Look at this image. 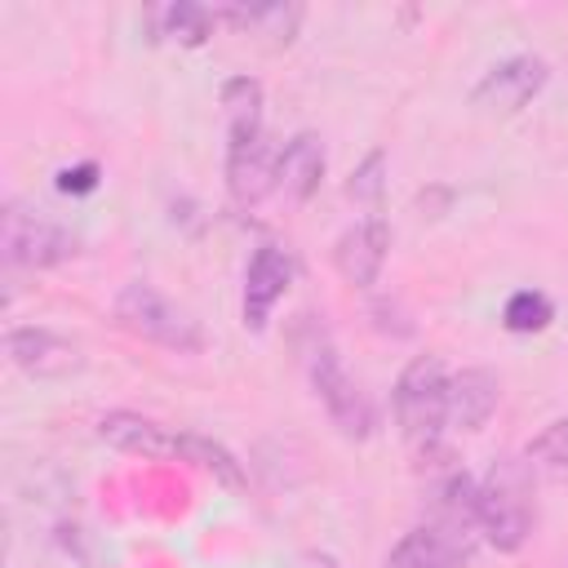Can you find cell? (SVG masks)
I'll return each mask as SVG.
<instances>
[{"instance_id": "cell-1", "label": "cell", "mask_w": 568, "mask_h": 568, "mask_svg": "<svg viewBox=\"0 0 568 568\" xmlns=\"http://www.w3.org/2000/svg\"><path fill=\"white\" fill-rule=\"evenodd\" d=\"M532 466L524 457H501L488 466V475L475 488V515L479 532L493 550L515 555L537 524V497H532Z\"/></svg>"}, {"instance_id": "cell-2", "label": "cell", "mask_w": 568, "mask_h": 568, "mask_svg": "<svg viewBox=\"0 0 568 568\" xmlns=\"http://www.w3.org/2000/svg\"><path fill=\"white\" fill-rule=\"evenodd\" d=\"M390 408H395V426L404 435L408 448L417 453H435L439 435L448 430V373L439 355H413L404 364V373L395 377L390 390Z\"/></svg>"}, {"instance_id": "cell-3", "label": "cell", "mask_w": 568, "mask_h": 568, "mask_svg": "<svg viewBox=\"0 0 568 568\" xmlns=\"http://www.w3.org/2000/svg\"><path fill=\"white\" fill-rule=\"evenodd\" d=\"M302 359H306V377H311V390L320 395L328 422L337 426L342 439H368L377 430V408L373 399L364 395V386L346 373L337 346L328 342L324 328L311 333V342L302 346Z\"/></svg>"}, {"instance_id": "cell-4", "label": "cell", "mask_w": 568, "mask_h": 568, "mask_svg": "<svg viewBox=\"0 0 568 568\" xmlns=\"http://www.w3.org/2000/svg\"><path fill=\"white\" fill-rule=\"evenodd\" d=\"M115 320H120L124 333H133L151 346H164V351H178V355H200L204 351L200 320L146 280H129L115 293Z\"/></svg>"}, {"instance_id": "cell-5", "label": "cell", "mask_w": 568, "mask_h": 568, "mask_svg": "<svg viewBox=\"0 0 568 568\" xmlns=\"http://www.w3.org/2000/svg\"><path fill=\"white\" fill-rule=\"evenodd\" d=\"M0 253H4L9 266L44 271V266H58V262L75 257L80 253V240L53 213L31 209L22 200H9L4 213H0Z\"/></svg>"}, {"instance_id": "cell-6", "label": "cell", "mask_w": 568, "mask_h": 568, "mask_svg": "<svg viewBox=\"0 0 568 568\" xmlns=\"http://www.w3.org/2000/svg\"><path fill=\"white\" fill-rule=\"evenodd\" d=\"M546 80H550L546 58H537V53H510V58L493 62L479 75V84L470 89V102L479 111H488V115H515V111H524L546 89Z\"/></svg>"}, {"instance_id": "cell-7", "label": "cell", "mask_w": 568, "mask_h": 568, "mask_svg": "<svg viewBox=\"0 0 568 568\" xmlns=\"http://www.w3.org/2000/svg\"><path fill=\"white\" fill-rule=\"evenodd\" d=\"M4 355L13 359V368H22L27 377H40V382L71 377V373L84 368V351L71 337H62L58 328H44V324L9 328L4 333Z\"/></svg>"}, {"instance_id": "cell-8", "label": "cell", "mask_w": 568, "mask_h": 568, "mask_svg": "<svg viewBox=\"0 0 568 568\" xmlns=\"http://www.w3.org/2000/svg\"><path fill=\"white\" fill-rule=\"evenodd\" d=\"M293 257L280 248V244H262L253 248L248 266H244V297H240V315H244V328L248 333H266L275 306L284 302L288 284H293Z\"/></svg>"}, {"instance_id": "cell-9", "label": "cell", "mask_w": 568, "mask_h": 568, "mask_svg": "<svg viewBox=\"0 0 568 568\" xmlns=\"http://www.w3.org/2000/svg\"><path fill=\"white\" fill-rule=\"evenodd\" d=\"M98 439H106L120 453L133 457H155V462H182L186 448V430H173L155 417H142L133 408H111L98 417Z\"/></svg>"}, {"instance_id": "cell-10", "label": "cell", "mask_w": 568, "mask_h": 568, "mask_svg": "<svg viewBox=\"0 0 568 568\" xmlns=\"http://www.w3.org/2000/svg\"><path fill=\"white\" fill-rule=\"evenodd\" d=\"M390 253V226L382 217H364L346 226L333 244V266L351 288H373Z\"/></svg>"}, {"instance_id": "cell-11", "label": "cell", "mask_w": 568, "mask_h": 568, "mask_svg": "<svg viewBox=\"0 0 568 568\" xmlns=\"http://www.w3.org/2000/svg\"><path fill=\"white\" fill-rule=\"evenodd\" d=\"M275 146L266 133L244 138V142H226V191L235 200V209H257L271 191H275Z\"/></svg>"}, {"instance_id": "cell-12", "label": "cell", "mask_w": 568, "mask_h": 568, "mask_svg": "<svg viewBox=\"0 0 568 568\" xmlns=\"http://www.w3.org/2000/svg\"><path fill=\"white\" fill-rule=\"evenodd\" d=\"M324 169H328V160H324L320 133L302 129V133H293V138L280 146V155H275V191H280L288 204H306V200L320 191Z\"/></svg>"}, {"instance_id": "cell-13", "label": "cell", "mask_w": 568, "mask_h": 568, "mask_svg": "<svg viewBox=\"0 0 568 568\" xmlns=\"http://www.w3.org/2000/svg\"><path fill=\"white\" fill-rule=\"evenodd\" d=\"M501 404V377L493 368H462L448 377V430H484Z\"/></svg>"}, {"instance_id": "cell-14", "label": "cell", "mask_w": 568, "mask_h": 568, "mask_svg": "<svg viewBox=\"0 0 568 568\" xmlns=\"http://www.w3.org/2000/svg\"><path fill=\"white\" fill-rule=\"evenodd\" d=\"M217 22H226L240 36L262 40L266 49H288L297 27H302V4H284V0H266V4H222L213 9Z\"/></svg>"}, {"instance_id": "cell-15", "label": "cell", "mask_w": 568, "mask_h": 568, "mask_svg": "<svg viewBox=\"0 0 568 568\" xmlns=\"http://www.w3.org/2000/svg\"><path fill=\"white\" fill-rule=\"evenodd\" d=\"M470 555V546H462L457 537H448L435 524H417L413 532H404L390 555L382 559V568H462Z\"/></svg>"}, {"instance_id": "cell-16", "label": "cell", "mask_w": 568, "mask_h": 568, "mask_svg": "<svg viewBox=\"0 0 568 568\" xmlns=\"http://www.w3.org/2000/svg\"><path fill=\"white\" fill-rule=\"evenodd\" d=\"M146 22H151L155 40H164V44H182V49H200V44L213 36L217 13L204 9V4H191V0H173V4L146 9Z\"/></svg>"}, {"instance_id": "cell-17", "label": "cell", "mask_w": 568, "mask_h": 568, "mask_svg": "<svg viewBox=\"0 0 568 568\" xmlns=\"http://www.w3.org/2000/svg\"><path fill=\"white\" fill-rule=\"evenodd\" d=\"M222 106H226V142H244L266 133L262 124V84L253 75H231L222 84Z\"/></svg>"}, {"instance_id": "cell-18", "label": "cell", "mask_w": 568, "mask_h": 568, "mask_svg": "<svg viewBox=\"0 0 568 568\" xmlns=\"http://www.w3.org/2000/svg\"><path fill=\"white\" fill-rule=\"evenodd\" d=\"M524 462H528V466H532V475H541L546 484L568 488V413H564V417H555V422H546V426L528 439Z\"/></svg>"}, {"instance_id": "cell-19", "label": "cell", "mask_w": 568, "mask_h": 568, "mask_svg": "<svg viewBox=\"0 0 568 568\" xmlns=\"http://www.w3.org/2000/svg\"><path fill=\"white\" fill-rule=\"evenodd\" d=\"M182 462H191V466L209 470V475H213L217 484H226V488H244V466L235 462V453H231V448H222V444H217V439H209V435L186 430Z\"/></svg>"}, {"instance_id": "cell-20", "label": "cell", "mask_w": 568, "mask_h": 568, "mask_svg": "<svg viewBox=\"0 0 568 568\" xmlns=\"http://www.w3.org/2000/svg\"><path fill=\"white\" fill-rule=\"evenodd\" d=\"M550 320H555V302L541 288H519L506 297L501 324L510 333H541V328H550Z\"/></svg>"}, {"instance_id": "cell-21", "label": "cell", "mask_w": 568, "mask_h": 568, "mask_svg": "<svg viewBox=\"0 0 568 568\" xmlns=\"http://www.w3.org/2000/svg\"><path fill=\"white\" fill-rule=\"evenodd\" d=\"M382 191H386V151H368L355 169H351V182H346V195L355 204H368L377 209L382 204Z\"/></svg>"}, {"instance_id": "cell-22", "label": "cell", "mask_w": 568, "mask_h": 568, "mask_svg": "<svg viewBox=\"0 0 568 568\" xmlns=\"http://www.w3.org/2000/svg\"><path fill=\"white\" fill-rule=\"evenodd\" d=\"M58 191H67V195H89V191H98V164L84 160V164L58 169Z\"/></svg>"}, {"instance_id": "cell-23", "label": "cell", "mask_w": 568, "mask_h": 568, "mask_svg": "<svg viewBox=\"0 0 568 568\" xmlns=\"http://www.w3.org/2000/svg\"><path fill=\"white\" fill-rule=\"evenodd\" d=\"M564 568H568V564H564Z\"/></svg>"}]
</instances>
